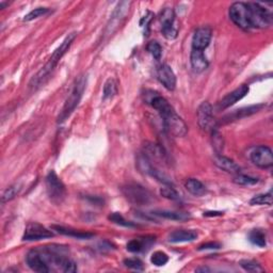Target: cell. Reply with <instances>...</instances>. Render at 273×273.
I'll list each match as a JSON object with an SVG mask.
<instances>
[{
    "label": "cell",
    "mask_w": 273,
    "mask_h": 273,
    "mask_svg": "<svg viewBox=\"0 0 273 273\" xmlns=\"http://www.w3.org/2000/svg\"><path fill=\"white\" fill-rule=\"evenodd\" d=\"M124 265L127 268L137 270V271H143L144 266L142 261L139 258H127L124 260Z\"/></svg>",
    "instance_id": "8d00e7d4"
},
{
    "label": "cell",
    "mask_w": 273,
    "mask_h": 273,
    "mask_svg": "<svg viewBox=\"0 0 273 273\" xmlns=\"http://www.w3.org/2000/svg\"><path fill=\"white\" fill-rule=\"evenodd\" d=\"M249 92H250L249 85L241 84L239 88L235 89L234 91H231V93H229L228 95H225L222 98V101L219 103L218 108L220 110H224V109H228V108L231 107L236 103L241 101L243 97H246L248 95Z\"/></svg>",
    "instance_id": "7c38bea8"
},
{
    "label": "cell",
    "mask_w": 273,
    "mask_h": 273,
    "mask_svg": "<svg viewBox=\"0 0 273 273\" xmlns=\"http://www.w3.org/2000/svg\"><path fill=\"white\" fill-rule=\"evenodd\" d=\"M147 50L155 58L156 60H160L161 55H162V48L158 42H156V41H152V42H149L147 46Z\"/></svg>",
    "instance_id": "d590c367"
},
{
    "label": "cell",
    "mask_w": 273,
    "mask_h": 273,
    "mask_svg": "<svg viewBox=\"0 0 273 273\" xmlns=\"http://www.w3.org/2000/svg\"><path fill=\"white\" fill-rule=\"evenodd\" d=\"M130 5H131V2H127V1H123L118 4V7L115 8L111 19H110V22L107 26L108 34H111L117 30L118 27L121 25L122 21L125 19L127 13H128Z\"/></svg>",
    "instance_id": "8fae6325"
},
{
    "label": "cell",
    "mask_w": 273,
    "mask_h": 273,
    "mask_svg": "<svg viewBox=\"0 0 273 273\" xmlns=\"http://www.w3.org/2000/svg\"><path fill=\"white\" fill-rule=\"evenodd\" d=\"M21 191V186L20 185H14L11 186L7 190L4 191L2 196H1V201L2 203H7L12 201L13 199H15V196L20 193Z\"/></svg>",
    "instance_id": "1f68e13d"
},
{
    "label": "cell",
    "mask_w": 273,
    "mask_h": 273,
    "mask_svg": "<svg viewBox=\"0 0 273 273\" xmlns=\"http://www.w3.org/2000/svg\"><path fill=\"white\" fill-rule=\"evenodd\" d=\"M150 261H152L153 265H155L157 267H162V266H165L168 261H169V256H168L165 252L157 251L152 255V257H150Z\"/></svg>",
    "instance_id": "d6a6232c"
},
{
    "label": "cell",
    "mask_w": 273,
    "mask_h": 273,
    "mask_svg": "<svg viewBox=\"0 0 273 273\" xmlns=\"http://www.w3.org/2000/svg\"><path fill=\"white\" fill-rule=\"evenodd\" d=\"M26 261H27V264L29 266V268H30L33 271L40 272V273L50 272L48 266L45 264V261L43 260V258L41 257L38 249L31 250V251L27 254Z\"/></svg>",
    "instance_id": "9a60e30c"
},
{
    "label": "cell",
    "mask_w": 273,
    "mask_h": 273,
    "mask_svg": "<svg viewBox=\"0 0 273 273\" xmlns=\"http://www.w3.org/2000/svg\"><path fill=\"white\" fill-rule=\"evenodd\" d=\"M108 219L111 222L118 224L120 226H124V228H135V226H136L135 223H132L130 221H127V220L123 216H122L120 212H113V213H111L109 216Z\"/></svg>",
    "instance_id": "f546056e"
},
{
    "label": "cell",
    "mask_w": 273,
    "mask_h": 273,
    "mask_svg": "<svg viewBox=\"0 0 273 273\" xmlns=\"http://www.w3.org/2000/svg\"><path fill=\"white\" fill-rule=\"evenodd\" d=\"M46 192L49 200L56 205H60L66 196V189L63 182L57 175L55 171H50L46 176Z\"/></svg>",
    "instance_id": "5b68a950"
},
{
    "label": "cell",
    "mask_w": 273,
    "mask_h": 273,
    "mask_svg": "<svg viewBox=\"0 0 273 273\" xmlns=\"http://www.w3.org/2000/svg\"><path fill=\"white\" fill-rule=\"evenodd\" d=\"M122 193L130 203L135 205H148L153 201V195L143 186L130 183L122 187Z\"/></svg>",
    "instance_id": "277c9868"
},
{
    "label": "cell",
    "mask_w": 273,
    "mask_h": 273,
    "mask_svg": "<svg viewBox=\"0 0 273 273\" xmlns=\"http://www.w3.org/2000/svg\"><path fill=\"white\" fill-rule=\"evenodd\" d=\"M49 12L48 8H37L32 10L31 12H29L25 17H24V21H31L39 19L41 16H44L45 14H47Z\"/></svg>",
    "instance_id": "e575fe53"
},
{
    "label": "cell",
    "mask_w": 273,
    "mask_h": 273,
    "mask_svg": "<svg viewBox=\"0 0 273 273\" xmlns=\"http://www.w3.org/2000/svg\"><path fill=\"white\" fill-rule=\"evenodd\" d=\"M161 32L167 40H174L177 37V30L174 27V22L165 21L161 22Z\"/></svg>",
    "instance_id": "484cf974"
},
{
    "label": "cell",
    "mask_w": 273,
    "mask_h": 273,
    "mask_svg": "<svg viewBox=\"0 0 273 273\" xmlns=\"http://www.w3.org/2000/svg\"><path fill=\"white\" fill-rule=\"evenodd\" d=\"M185 188L190 194L194 196H202L207 192V189L202 182L196 178H188L185 182Z\"/></svg>",
    "instance_id": "7402d4cb"
},
{
    "label": "cell",
    "mask_w": 273,
    "mask_h": 273,
    "mask_svg": "<svg viewBox=\"0 0 273 273\" xmlns=\"http://www.w3.org/2000/svg\"><path fill=\"white\" fill-rule=\"evenodd\" d=\"M239 265L243 270H246L248 272L259 273V272L265 271L263 267H261L258 263H256V261H254V260H251V259H242L239 261Z\"/></svg>",
    "instance_id": "4316f807"
},
{
    "label": "cell",
    "mask_w": 273,
    "mask_h": 273,
    "mask_svg": "<svg viewBox=\"0 0 273 273\" xmlns=\"http://www.w3.org/2000/svg\"><path fill=\"white\" fill-rule=\"evenodd\" d=\"M160 194H161V196H164V197H166V199L171 200V201H179V200H181V196H179L177 191L170 185H167L166 187L161 188L160 189Z\"/></svg>",
    "instance_id": "4dcf8cb0"
},
{
    "label": "cell",
    "mask_w": 273,
    "mask_h": 273,
    "mask_svg": "<svg viewBox=\"0 0 273 273\" xmlns=\"http://www.w3.org/2000/svg\"><path fill=\"white\" fill-rule=\"evenodd\" d=\"M210 271V269L207 268V267H200V268H197L195 270V272H209Z\"/></svg>",
    "instance_id": "60d3db41"
},
{
    "label": "cell",
    "mask_w": 273,
    "mask_h": 273,
    "mask_svg": "<svg viewBox=\"0 0 273 273\" xmlns=\"http://www.w3.org/2000/svg\"><path fill=\"white\" fill-rule=\"evenodd\" d=\"M197 123L203 130H213L216 128V121L213 118L212 106L208 102H203L197 108Z\"/></svg>",
    "instance_id": "ba28073f"
},
{
    "label": "cell",
    "mask_w": 273,
    "mask_h": 273,
    "mask_svg": "<svg viewBox=\"0 0 273 273\" xmlns=\"http://www.w3.org/2000/svg\"><path fill=\"white\" fill-rule=\"evenodd\" d=\"M233 181L235 184L240 185V186H253V185H256L259 182L258 178H256V177L243 175V174H240V173L236 174Z\"/></svg>",
    "instance_id": "f1b7e54d"
},
{
    "label": "cell",
    "mask_w": 273,
    "mask_h": 273,
    "mask_svg": "<svg viewBox=\"0 0 273 273\" xmlns=\"http://www.w3.org/2000/svg\"><path fill=\"white\" fill-rule=\"evenodd\" d=\"M250 204L252 206L255 205H272V191H269L268 193L255 195L253 199L250 201Z\"/></svg>",
    "instance_id": "83f0119b"
},
{
    "label": "cell",
    "mask_w": 273,
    "mask_h": 273,
    "mask_svg": "<svg viewBox=\"0 0 273 273\" xmlns=\"http://www.w3.org/2000/svg\"><path fill=\"white\" fill-rule=\"evenodd\" d=\"M76 36H77L76 32H72V33H69L68 36L64 39V41H63V42L61 43L59 47H58L54 51V54L51 55L50 59L48 60L47 63H46L45 66L42 67V69H41V71L36 75V76H33V78L30 81V84H29L30 88L36 90V89L39 88V86L42 85L46 80H47L50 73L54 71V68L57 66V64L62 59L63 56L66 54V51L72 46L74 40L76 39Z\"/></svg>",
    "instance_id": "7a4b0ae2"
},
{
    "label": "cell",
    "mask_w": 273,
    "mask_h": 273,
    "mask_svg": "<svg viewBox=\"0 0 273 273\" xmlns=\"http://www.w3.org/2000/svg\"><path fill=\"white\" fill-rule=\"evenodd\" d=\"M249 240L253 243L254 246L259 248H265L267 246V237L264 231L261 230H253L249 234Z\"/></svg>",
    "instance_id": "cb8c5ba5"
},
{
    "label": "cell",
    "mask_w": 273,
    "mask_h": 273,
    "mask_svg": "<svg viewBox=\"0 0 273 273\" xmlns=\"http://www.w3.org/2000/svg\"><path fill=\"white\" fill-rule=\"evenodd\" d=\"M211 29L208 27H201L194 32L192 38V49L204 51L211 41Z\"/></svg>",
    "instance_id": "4fadbf2b"
},
{
    "label": "cell",
    "mask_w": 273,
    "mask_h": 273,
    "mask_svg": "<svg viewBox=\"0 0 273 273\" xmlns=\"http://www.w3.org/2000/svg\"><path fill=\"white\" fill-rule=\"evenodd\" d=\"M212 144H213L214 150L217 152V155H221V152L223 150L224 141H223V137L221 136V133L216 129L212 130Z\"/></svg>",
    "instance_id": "836d02e7"
},
{
    "label": "cell",
    "mask_w": 273,
    "mask_h": 273,
    "mask_svg": "<svg viewBox=\"0 0 273 273\" xmlns=\"http://www.w3.org/2000/svg\"><path fill=\"white\" fill-rule=\"evenodd\" d=\"M51 229L56 231L57 233L75 238V239L84 240V239H91L92 237H94V234L89 233V231H77V230L69 229V228L67 229V228H64V226H60V225H52Z\"/></svg>",
    "instance_id": "ac0fdd59"
},
{
    "label": "cell",
    "mask_w": 273,
    "mask_h": 273,
    "mask_svg": "<svg viewBox=\"0 0 273 273\" xmlns=\"http://www.w3.org/2000/svg\"><path fill=\"white\" fill-rule=\"evenodd\" d=\"M214 164L220 169L228 172V173H231V174H238L240 173V167L238 166L236 162L229 158V157H225L222 155H217L216 158H214Z\"/></svg>",
    "instance_id": "ffe728a7"
},
{
    "label": "cell",
    "mask_w": 273,
    "mask_h": 273,
    "mask_svg": "<svg viewBox=\"0 0 273 273\" xmlns=\"http://www.w3.org/2000/svg\"><path fill=\"white\" fill-rule=\"evenodd\" d=\"M223 211H206L204 212V217H220L223 216Z\"/></svg>",
    "instance_id": "ab89813d"
},
{
    "label": "cell",
    "mask_w": 273,
    "mask_h": 273,
    "mask_svg": "<svg viewBox=\"0 0 273 273\" xmlns=\"http://www.w3.org/2000/svg\"><path fill=\"white\" fill-rule=\"evenodd\" d=\"M149 104L160 114L165 130L169 135L177 138L186 136V133L188 132V126L186 125L184 120L176 113L171 104L165 97L154 95L152 100L149 101Z\"/></svg>",
    "instance_id": "6da1fadb"
},
{
    "label": "cell",
    "mask_w": 273,
    "mask_h": 273,
    "mask_svg": "<svg viewBox=\"0 0 273 273\" xmlns=\"http://www.w3.org/2000/svg\"><path fill=\"white\" fill-rule=\"evenodd\" d=\"M250 10V22L251 28H260L264 29L269 27L272 21V15L268 9L264 8L260 3L249 2Z\"/></svg>",
    "instance_id": "8992f818"
},
{
    "label": "cell",
    "mask_w": 273,
    "mask_h": 273,
    "mask_svg": "<svg viewBox=\"0 0 273 273\" xmlns=\"http://www.w3.org/2000/svg\"><path fill=\"white\" fill-rule=\"evenodd\" d=\"M230 19L234 24L243 30L251 29L250 22V10L247 2H235L230 8Z\"/></svg>",
    "instance_id": "52a82bcc"
},
{
    "label": "cell",
    "mask_w": 273,
    "mask_h": 273,
    "mask_svg": "<svg viewBox=\"0 0 273 273\" xmlns=\"http://www.w3.org/2000/svg\"><path fill=\"white\" fill-rule=\"evenodd\" d=\"M190 62H191V66H192V68L196 73L204 72L209 66V62L204 55V51H201V50H195V49L191 50Z\"/></svg>",
    "instance_id": "e0dca14e"
},
{
    "label": "cell",
    "mask_w": 273,
    "mask_h": 273,
    "mask_svg": "<svg viewBox=\"0 0 273 273\" xmlns=\"http://www.w3.org/2000/svg\"><path fill=\"white\" fill-rule=\"evenodd\" d=\"M250 157H251L253 164L261 169H268L273 166L272 149L266 145H259V147H255Z\"/></svg>",
    "instance_id": "9c48e42d"
},
{
    "label": "cell",
    "mask_w": 273,
    "mask_h": 273,
    "mask_svg": "<svg viewBox=\"0 0 273 273\" xmlns=\"http://www.w3.org/2000/svg\"><path fill=\"white\" fill-rule=\"evenodd\" d=\"M157 77L160 84L165 86L167 90L173 91L176 86V76L174 74L171 66L168 64H162L157 71Z\"/></svg>",
    "instance_id": "5bb4252c"
},
{
    "label": "cell",
    "mask_w": 273,
    "mask_h": 273,
    "mask_svg": "<svg viewBox=\"0 0 273 273\" xmlns=\"http://www.w3.org/2000/svg\"><path fill=\"white\" fill-rule=\"evenodd\" d=\"M85 84H86V78H84V76H79L76 79V81H75L73 89L71 93H69L68 97L66 98L64 106H63L59 118H58V122H59V123L64 122L69 115L74 112V110L76 109L79 102L81 101V97L84 95V92L85 90Z\"/></svg>",
    "instance_id": "3957f363"
},
{
    "label": "cell",
    "mask_w": 273,
    "mask_h": 273,
    "mask_svg": "<svg viewBox=\"0 0 273 273\" xmlns=\"http://www.w3.org/2000/svg\"><path fill=\"white\" fill-rule=\"evenodd\" d=\"M197 233L193 230H177L174 231L169 236V241L172 243L191 242L197 238Z\"/></svg>",
    "instance_id": "d6986e66"
},
{
    "label": "cell",
    "mask_w": 273,
    "mask_h": 273,
    "mask_svg": "<svg viewBox=\"0 0 273 273\" xmlns=\"http://www.w3.org/2000/svg\"><path fill=\"white\" fill-rule=\"evenodd\" d=\"M153 16H154V15H153V13L147 12V15L143 16V19L141 20V21H140V26H141V27H147V26H148V24H149V21H152Z\"/></svg>",
    "instance_id": "f35d334b"
},
{
    "label": "cell",
    "mask_w": 273,
    "mask_h": 273,
    "mask_svg": "<svg viewBox=\"0 0 273 273\" xmlns=\"http://www.w3.org/2000/svg\"><path fill=\"white\" fill-rule=\"evenodd\" d=\"M155 241V238H147L145 237L143 239L138 238V239H132L128 243H127V251L131 253H140L144 251L145 249H147L152 243Z\"/></svg>",
    "instance_id": "44dd1931"
},
{
    "label": "cell",
    "mask_w": 273,
    "mask_h": 273,
    "mask_svg": "<svg viewBox=\"0 0 273 273\" xmlns=\"http://www.w3.org/2000/svg\"><path fill=\"white\" fill-rule=\"evenodd\" d=\"M118 93V85L115 80L109 78L104 84V101L112 98Z\"/></svg>",
    "instance_id": "d4e9b609"
},
{
    "label": "cell",
    "mask_w": 273,
    "mask_h": 273,
    "mask_svg": "<svg viewBox=\"0 0 273 273\" xmlns=\"http://www.w3.org/2000/svg\"><path fill=\"white\" fill-rule=\"evenodd\" d=\"M263 108H264V105L263 104L253 105V106L241 108L239 110H236V111L233 112L231 114L226 115V117L222 120V122H225V123H229V122L235 121V120H241L243 118H247V117H250V115L257 113Z\"/></svg>",
    "instance_id": "2e32d148"
},
{
    "label": "cell",
    "mask_w": 273,
    "mask_h": 273,
    "mask_svg": "<svg viewBox=\"0 0 273 273\" xmlns=\"http://www.w3.org/2000/svg\"><path fill=\"white\" fill-rule=\"evenodd\" d=\"M153 213L157 217L164 218L167 220H174V221H185L191 218L190 213L181 212V211H173V210H155Z\"/></svg>",
    "instance_id": "603a6c76"
},
{
    "label": "cell",
    "mask_w": 273,
    "mask_h": 273,
    "mask_svg": "<svg viewBox=\"0 0 273 273\" xmlns=\"http://www.w3.org/2000/svg\"><path fill=\"white\" fill-rule=\"evenodd\" d=\"M221 248V243L219 242H206V243H203L199 247V251H204V250H218Z\"/></svg>",
    "instance_id": "74e56055"
},
{
    "label": "cell",
    "mask_w": 273,
    "mask_h": 273,
    "mask_svg": "<svg viewBox=\"0 0 273 273\" xmlns=\"http://www.w3.org/2000/svg\"><path fill=\"white\" fill-rule=\"evenodd\" d=\"M54 237V233L48 229H46L42 224L37 222L29 223L26 229L22 240L25 241H38L43 239H48V238Z\"/></svg>",
    "instance_id": "30bf717a"
}]
</instances>
